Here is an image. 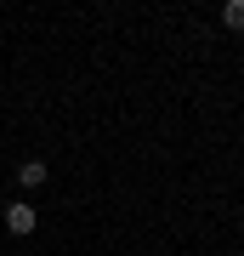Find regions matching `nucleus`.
Segmentation results:
<instances>
[{"instance_id":"obj_1","label":"nucleus","mask_w":244,"mask_h":256,"mask_svg":"<svg viewBox=\"0 0 244 256\" xmlns=\"http://www.w3.org/2000/svg\"><path fill=\"white\" fill-rule=\"evenodd\" d=\"M34 222H40V216H34V205H23V200H17V205H6V234L28 239V234H34Z\"/></svg>"},{"instance_id":"obj_2","label":"nucleus","mask_w":244,"mask_h":256,"mask_svg":"<svg viewBox=\"0 0 244 256\" xmlns=\"http://www.w3.org/2000/svg\"><path fill=\"white\" fill-rule=\"evenodd\" d=\"M17 188H45V160H23L17 165Z\"/></svg>"},{"instance_id":"obj_3","label":"nucleus","mask_w":244,"mask_h":256,"mask_svg":"<svg viewBox=\"0 0 244 256\" xmlns=\"http://www.w3.org/2000/svg\"><path fill=\"white\" fill-rule=\"evenodd\" d=\"M222 28H233V34L244 28V0H227L222 6Z\"/></svg>"}]
</instances>
